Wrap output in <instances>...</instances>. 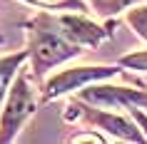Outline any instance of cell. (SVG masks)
I'll return each mask as SVG.
<instances>
[{
    "label": "cell",
    "mask_w": 147,
    "mask_h": 144,
    "mask_svg": "<svg viewBox=\"0 0 147 144\" xmlns=\"http://www.w3.org/2000/svg\"><path fill=\"white\" fill-rule=\"evenodd\" d=\"M30 112H32V90L28 87V80H25V77H18V82L13 84V92H10L5 114H3L0 142H8L10 137L18 132V127L23 124V119Z\"/></svg>",
    "instance_id": "cell-1"
},
{
    "label": "cell",
    "mask_w": 147,
    "mask_h": 144,
    "mask_svg": "<svg viewBox=\"0 0 147 144\" xmlns=\"http://www.w3.org/2000/svg\"><path fill=\"white\" fill-rule=\"evenodd\" d=\"M80 50L75 45H70V42H65L62 38H57V35H40L38 42H35V47H32V57H35V72H45L47 67H53V65H57V62L67 60V57H72V55H78Z\"/></svg>",
    "instance_id": "cell-2"
},
{
    "label": "cell",
    "mask_w": 147,
    "mask_h": 144,
    "mask_svg": "<svg viewBox=\"0 0 147 144\" xmlns=\"http://www.w3.org/2000/svg\"><path fill=\"white\" fill-rule=\"evenodd\" d=\"M115 72L112 67H72L65 70L60 75H55L45 87L47 97H57V94H65V92L75 90L85 82H92V80H100V77H110Z\"/></svg>",
    "instance_id": "cell-3"
},
{
    "label": "cell",
    "mask_w": 147,
    "mask_h": 144,
    "mask_svg": "<svg viewBox=\"0 0 147 144\" xmlns=\"http://www.w3.org/2000/svg\"><path fill=\"white\" fill-rule=\"evenodd\" d=\"M82 99L95 102L102 107H125V104H147V94L137 90H125V87H92L82 92Z\"/></svg>",
    "instance_id": "cell-4"
},
{
    "label": "cell",
    "mask_w": 147,
    "mask_h": 144,
    "mask_svg": "<svg viewBox=\"0 0 147 144\" xmlns=\"http://www.w3.org/2000/svg\"><path fill=\"white\" fill-rule=\"evenodd\" d=\"M57 27L62 30V35L70 40H78V42H100L102 40V30L95 23H87L82 17H57Z\"/></svg>",
    "instance_id": "cell-5"
},
{
    "label": "cell",
    "mask_w": 147,
    "mask_h": 144,
    "mask_svg": "<svg viewBox=\"0 0 147 144\" xmlns=\"http://www.w3.org/2000/svg\"><path fill=\"white\" fill-rule=\"evenodd\" d=\"M90 117H92L102 129H107L110 134H115V137L132 139V142H140V139H142V134H140L127 119H122V117H112V114H90Z\"/></svg>",
    "instance_id": "cell-6"
},
{
    "label": "cell",
    "mask_w": 147,
    "mask_h": 144,
    "mask_svg": "<svg viewBox=\"0 0 147 144\" xmlns=\"http://www.w3.org/2000/svg\"><path fill=\"white\" fill-rule=\"evenodd\" d=\"M23 60H25V55H15V57H5V60H0V99H3V92H5V87H8L10 77H13V72H15V67Z\"/></svg>",
    "instance_id": "cell-7"
},
{
    "label": "cell",
    "mask_w": 147,
    "mask_h": 144,
    "mask_svg": "<svg viewBox=\"0 0 147 144\" xmlns=\"http://www.w3.org/2000/svg\"><path fill=\"white\" fill-rule=\"evenodd\" d=\"M127 23L137 30V35H142V38L147 40V5L145 8H135L127 13Z\"/></svg>",
    "instance_id": "cell-8"
},
{
    "label": "cell",
    "mask_w": 147,
    "mask_h": 144,
    "mask_svg": "<svg viewBox=\"0 0 147 144\" xmlns=\"http://www.w3.org/2000/svg\"><path fill=\"white\" fill-rule=\"evenodd\" d=\"M122 65H127V67H135V70H145V72H147V52L127 55V57H122Z\"/></svg>",
    "instance_id": "cell-9"
},
{
    "label": "cell",
    "mask_w": 147,
    "mask_h": 144,
    "mask_svg": "<svg viewBox=\"0 0 147 144\" xmlns=\"http://www.w3.org/2000/svg\"><path fill=\"white\" fill-rule=\"evenodd\" d=\"M92 3H95V8H102L105 13H110V10H117L122 5H127L130 0H92Z\"/></svg>",
    "instance_id": "cell-10"
},
{
    "label": "cell",
    "mask_w": 147,
    "mask_h": 144,
    "mask_svg": "<svg viewBox=\"0 0 147 144\" xmlns=\"http://www.w3.org/2000/svg\"><path fill=\"white\" fill-rule=\"evenodd\" d=\"M135 119H137L140 124H142V127L147 129V114H142V112H137V109H135Z\"/></svg>",
    "instance_id": "cell-11"
},
{
    "label": "cell",
    "mask_w": 147,
    "mask_h": 144,
    "mask_svg": "<svg viewBox=\"0 0 147 144\" xmlns=\"http://www.w3.org/2000/svg\"><path fill=\"white\" fill-rule=\"evenodd\" d=\"M78 142H100V137H95V134H82V137H78Z\"/></svg>",
    "instance_id": "cell-12"
}]
</instances>
